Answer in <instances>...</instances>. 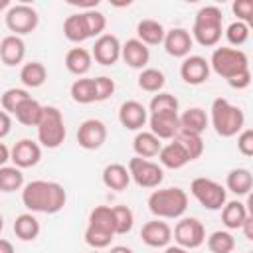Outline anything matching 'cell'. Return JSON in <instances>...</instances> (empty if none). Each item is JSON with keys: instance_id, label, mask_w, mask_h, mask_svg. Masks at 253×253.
Segmentation results:
<instances>
[{"instance_id": "5", "label": "cell", "mask_w": 253, "mask_h": 253, "mask_svg": "<svg viewBox=\"0 0 253 253\" xmlns=\"http://www.w3.org/2000/svg\"><path fill=\"white\" fill-rule=\"evenodd\" d=\"M210 69H213L223 79H231L237 73L249 69V57L237 47H215L210 59Z\"/></svg>"}, {"instance_id": "16", "label": "cell", "mask_w": 253, "mask_h": 253, "mask_svg": "<svg viewBox=\"0 0 253 253\" xmlns=\"http://www.w3.org/2000/svg\"><path fill=\"white\" fill-rule=\"evenodd\" d=\"M119 121L128 130H140L148 123V111L138 101H125L119 107Z\"/></svg>"}, {"instance_id": "47", "label": "cell", "mask_w": 253, "mask_h": 253, "mask_svg": "<svg viewBox=\"0 0 253 253\" xmlns=\"http://www.w3.org/2000/svg\"><path fill=\"white\" fill-rule=\"evenodd\" d=\"M237 148L243 156H253V130L243 128L237 136Z\"/></svg>"}, {"instance_id": "7", "label": "cell", "mask_w": 253, "mask_h": 253, "mask_svg": "<svg viewBox=\"0 0 253 253\" xmlns=\"http://www.w3.org/2000/svg\"><path fill=\"white\" fill-rule=\"evenodd\" d=\"M190 192L200 202V206H204L206 210H211V211L221 210L223 204L227 202V190L211 178H204V176L194 178L190 184Z\"/></svg>"}, {"instance_id": "52", "label": "cell", "mask_w": 253, "mask_h": 253, "mask_svg": "<svg viewBox=\"0 0 253 253\" xmlns=\"http://www.w3.org/2000/svg\"><path fill=\"white\" fill-rule=\"evenodd\" d=\"M8 160H10V148L4 142H0V166H6Z\"/></svg>"}, {"instance_id": "8", "label": "cell", "mask_w": 253, "mask_h": 253, "mask_svg": "<svg viewBox=\"0 0 253 253\" xmlns=\"http://www.w3.org/2000/svg\"><path fill=\"white\" fill-rule=\"evenodd\" d=\"M40 24L38 12L28 4H14L6 12V26L14 36H26L32 34Z\"/></svg>"}, {"instance_id": "1", "label": "cell", "mask_w": 253, "mask_h": 253, "mask_svg": "<svg viewBox=\"0 0 253 253\" xmlns=\"http://www.w3.org/2000/svg\"><path fill=\"white\" fill-rule=\"evenodd\" d=\"M67 194L61 184L49 180H32L22 188V204L36 213H57L63 210Z\"/></svg>"}, {"instance_id": "30", "label": "cell", "mask_w": 253, "mask_h": 253, "mask_svg": "<svg viewBox=\"0 0 253 253\" xmlns=\"http://www.w3.org/2000/svg\"><path fill=\"white\" fill-rule=\"evenodd\" d=\"M45 79H47V69L40 61H28L20 69V81L30 89L42 87L45 83Z\"/></svg>"}, {"instance_id": "46", "label": "cell", "mask_w": 253, "mask_h": 253, "mask_svg": "<svg viewBox=\"0 0 253 253\" xmlns=\"http://www.w3.org/2000/svg\"><path fill=\"white\" fill-rule=\"evenodd\" d=\"M231 10L237 16V22H243L247 26L253 22V2L251 0H235L231 4Z\"/></svg>"}, {"instance_id": "22", "label": "cell", "mask_w": 253, "mask_h": 253, "mask_svg": "<svg viewBox=\"0 0 253 253\" xmlns=\"http://www.w3.org/2000/svg\"><path fill=\"white\" fill-rule=\"evenodd\" d=\"M130 182V174H128V168L125 164H119V162H113L109 166H105L103 170V184L109 188V190H126Z\"/></svg>"}, {"instance_id": "17", "label": "cell", "mask_w": 253, "mask_h": 253, "mask_svg": "<svg viewBox=\"0 0 253 253\" xmlns=\"http://www.w3.org/2000/svg\"><path fill=\"white\" fill-rule=\"evenodd\" d=\"M140 239L144 245L148 247H168L170 239H172V229L166 221H160V219H152V221H146L140 229Z\"/></svg>"}, {"instance_id": "54", "label": "cell", "mask_w": 253, "mask_h": 253, "mask_svg": "<svg viewBox=\"0 0 253 253\" xmlns=\"http://www.w3.org/2000/svg\"><path fill=\"white\" fill-rule=\"evenodd\" d=\"M164 253H190V251L184 249V247H180V245H168V247L164 249Z\"/></svg>"}, {"instance_id": "34", "label": "cell", "mask_w": 253, "mask_h": 253, "mask_svg": "<svg viewBox=\"0 0 253 253\" xmlns=\"http://www.w3.org/2000/svg\"><path fill=\"white\" fill-rule=\"evenodd\" d=\"M69 95L79 105L95 103V83H93V79L91 77H81V79L73 81V85L69 89Z\"/></svg>"}, {"instance_id": "12", "label": "cell", "mask_w": 253, "mask_h": 253, "mask_svg": "<svg viewBox=\"0 0 253 253\" xmlns=\"http://www.w3.org/2000/svg\"><path fill=\"white\" fill-rule=\"evenodd\" d=\"M91 57L101 65H115L121 59V42L113 34H103L95 40Z\"/></svg>"}, {"instance_id": "49", "label": "cell", "mask_w": 253, "mask_h": 253, "mask_svg": "<svg viewBox=\"0 0 253 253\" xmlns=\"http://www.w3.org/2000/svg\"><path fill=\"white\" fill-rule=\"evenodd\" d=\"M10 130H12V119H10V115L6 111H0V140L4 136H8Z\"/></svg>"}, {"instance_id": "19", "label": "cell", "mask_w": 253, "mask_h": 253, "mask_svg": "<svg viewBox=\"0 0 253 253\" xmlns=\"http://www.w3.org/2000/svg\"><path fill=\"white\" fill-rule=\"evenodd\" d=\"M121 57L123 61L132 67V69H144L148 59H150V49L136 38L132 40H126L123 45H121Z\"/></svg>"}, {"instance_id": "27", "label": "cell", "mask_w": 253, "mask_h": 253, "mask_svg": "<svg viewBox=\"0 0 253 253\" xmlns=\"http://www.w3.org/2000/svg\"><path fill=\"white\" fill-rule=\"evenodd\" d=\"M158 160H160V164L164 168H170V170H178V168H182V166H186L190 162L186 152L182 150V146L178 142H174V140L160 148Z\"/></svg>"}, {"instance_id": "29", "label": "cell", "mask_w": 253, "mask_h": 253, "mask_svg": "<svg viewBox=\"0 0 253 253\" xmlns=\"http://www.w3.org/2000/svg\"><path fill=\"white\" fill-rule=\"evenodd\" d=\"M63 36L73 43H81V42L89 40V30H87L83 12L67 16V20L63 22Z\"/></svg>"}, {"instance_id": "33", "label": "cell", "mask_w": 253, "mask_h": 253, "mask_svg": "<svg viewBox=\"0 0 253 253\" xmlns=\"http://www.w3.org/2000/svg\"><path fill=\"white\" fill-rule=\"evenodd\" d=\"M42 113H43V107L36 101V99H26L18 109H16V121L26 125V126H38L40 119H42Z\"/></svg>"}, {"instance_id": "20", "label": "cell", "mask_w": 253, "mask_h": 253, "mask_svg": "<svg viewBox=\"0 0 253 253\" xmlns=\"http://www.w3.org/2000/svg\"><path fill=\"white\" fill-rule=\"evenodd\" d=\"M24 57H26V43L20 36L10 34L0 42V59L4 65L14 67V65L22 63Z\"/></svg>"}, {"instance_id": "51", "label": "cell", "mask_w": 253, "mask_h": 253, "mask_svg": "<svg viewBox=\"0 0 253 253\" xmlns=\"http://www.w3.org/2000/svg\"><path fill=\"white\" fill-rule=\"evenodd\" d=\"M71 6H83V8H87V10H95L97 8V4H99V0H67Z\"/></svg>"}, {"instance_id": "45", "label": "cell", "mask_w": 253, "mask_h": 253, "mask_svg": "<svg viewBox=\"0 0 253 253\" xmlns=\"http://www.w3.org/2000/svg\"><path fill=\"white\" fill-rule=\"evenodd\" d=\"M93 83H95V101H107L115 93V81L107 75L95 77Z\"/></svg>"}, {"instance_id": "15", "label": "cell", "mask_w": 253, "mask_h": 253, "mask_svg": "<svg viewBox=\"0 0 253 253\" xmlns=\"http://www.w3.org/2000/svg\"><path fill=\"white\" fill-rule=\"evenodd\" d=\"M164 49L168 55L172 57H188L192 45H194V40L190 36L188 30L184 28H172L164 34Z\"/></svg>"}, {"instance_id": "23", "label": "cell", "mask_w": 253, "mask_h": 253, "mask_svg": "<svg viewBox=\"0 0 253 253\" xmlns=\"http://www.w3.org/2000/svg\"><path fill=\"white\" fill-rule=\"evenodd\" d=\"M249 213L251 211L247 210V206L243 202L231 200V202H225L223 208H221V221L227 229H239Z\"/></svg>"}, {"instance_id": "40", "label": "cell", "mask_w": 253, "mask_h": 253, "mask_svg": "<svg viewBox=\"0 0 253 253\" xmlns=\"http://www.w3.org/2000/svg\"><path fill=\"white\" fill-rule=\"evenodd\" d=\"M115 215V235H125L132 229L134 225V213L128 206H115L113 208Z\"/></svg>"}, {"instance_id": "26", "label": "cell", "mask_w": 253, "mask_h": 253, "mask_svg": "<svg viewBox=\"0 0 253 253\" xmlns=\"http://www.w3.org/2000/svg\"><path fill=\"white\" fill-rule=\"evenodd\" d=\"M164 34H166L164 26L160 22H156V20H140L138 26H136V36H138L136 40H140L146 47L162 43L164 42Z\"/></svg>"}, {"instance_id": "39", "label": "cell", "mask_w": 253, "mask_h": 253, "mask_svg": "<svg viewBox=\"0 0 253 253\" xmlns=\"http://www.w3.org/2000/svg\"><path fill=\"white\" fill-rule=\"evenodd\" d=\"M150 115H160V113H178V99L172 93H158L150 99L148 105Z\"/></svg>"}, {"instance_id": "38", "label": "cell", "mask_w": 253, "mask_h": 253, "mask_svg": "<svg viewBox=\"0 0 253 253\" xmlns=\"http://www.w3.org/2000/svg\"><path fill=\"white\" fill-rule=\"evenodd\" d=\"M208 249L211 253H231L235 249V239L229 231L217 229L208 237Z\"/></svg>"}, {"instance_id": "56", "label": "cell", "mask_w": 253, "mask_h": 253, "mask_svg": "<svg viewBox=\"0 0 253 253\" xmlns=\"http://www.w3.org/2000/svg\"><path fill=\"white\" fill-rule=\"evenodd\" d=\"M8 6H10V2H8V0H0V12H2L4 8H8Z\"/></svg>"}, {"instance_id": "28", "label": "cell", "mask_w": 253, "mask_h": 253, "mask_svg": "<svg viewBox=\"0 0 253 253\" xmlns=\"http://www.w3.org/2000/svg\"><path fill=\"white\" fill-rule=\"evenodd\" d=\"M225 186L235 196H249L253 186V176L247 168H233L225 178Z\"/></svg>"}, {"instance_id": "10", "label": "cell", "mask_w": 253, "mask_h": 253, "mask_svg": "<svg viewBox=\"0 0 253 253\" xmlns=\"http://www.w3.org/2000/svg\"><path fill=\"white\" fill-rule=\"evenodd\" d=\"M174 241L184 249H198L206 241L204 223L198 217H182L174 227Z\"/></svg>"}, {"instance_id": "6", "label": "cell", "mask_w": 253, "mask_h": 253, "mask_svg": "<svg viewBox=\"0 0 253 253\" xmlns=\"http://www.w3.org/2000/svg\"><path fill=\"white\" fill-rule=\"evenodd\" d=\"M38 140L45 148H57L65 140V125L57 107H43L42 119L38 123Z\"/></svg>"}, {"instance_id": "18", "label": "cell", "mask_w": 253, "mask_h": 253, "mask_svg": "<svg viewBox=\"0 0 253 253\" xmlns=\"http://www.w3.org/2000/svg\"><path fill=\"white\" fill-rule=\"evenodd\" d=\"M148 126L150 132L160 138V140H170L178 134L180 130V121L178 113H160V115H150L148 117Z\"/></svg>"}, {"instance_id": "31", "label": "cell", "mask_w": 253, "mask_h": 253, "mask_svg": "<svg viewBox=\"0 0 253 253\" xmlns=\"http://www.w3.org/2000/svg\"><path fill=\"white\" fill-rule=\"evenodd\" d=\"M174 142H178L182 146V150L186 152L188 160H196L202 156L204 152V140H202V134H194V132H186V130H178V134L172 138Z\"/></svg>"}, {"instance_id": "57", "label": "cell", "mask_w": 253, "mask_h": 253, "mask_svg": "<svg viewBox=\"0 0 253 253\" xmlns=\"http://www.w3.org/2000/svg\"><path fill=\"white\" fill-rule=\"evenodd\" d=\"M2 227H4V219H2V215H0V231H2Z\"/></svg>"}, {"instance_id": "21", "label": "cell", "mask_w": 253, "mask_h": 253, "mask_svg": "<svg viewBox=\"0 0 253 253\" xmlns=\"http://www.w3.org/2000/svg\"><path fill=\"white\" fill-rule=\"evenodd\" d=\"M178 121H180V130H186V132L202 134L208 128V115L200 107L186 109L182 115H178Z\"/></svg>"}, {"instance_id": "36", "label": "cell", "mask_w": 253, "mask_h": 253, "mask_svg": "<svg viewBox=\"0 0 253 253\" xmlns=\"http://www.w3.org/2000/svg\"><path fill=\"white\" fill-rule=\"evenodd\" d=\"M24 186V174L16 166H0V192H16Z\"/></svg>"}, {"instance_id": "24", "label": "cell", "mask_w": 253, "mask_h": 253, "mask_svg": "<svg viewBox=\"0 0 253 253\" xmlns=\"http://www.w3.org/2000/svg\"><path fill=\"white\" fill-rule=\"evenodd\" d=\"M91 63H93L91 51L85 47H71L65 53V67L73 75H85L91 69Z\"/></svg>"}, {"instance_id": "32", "label": "cell", "mask_w": 253, "mask_h": 253, "mask_svg": "<svg viewBox=\"0 0 253 253\" xmlns=\"http://www.w3.org/2000/svg\"><path fill=\"white\" fill-rule=\"evenodd\" d=\"M14 233L22 241H34L40 235V221L34 213H20L14 221Z\"/></svg>"}, {"instance_id": "53", "label": "cell", "mask_w": 253, "mask_h": 253, "mask_svg": "<svg viewBox=\"0 0 253 253\" xmlns=\"http://www.w3.org/2000/svg\"><path fill=\"white\" fill-rule=\"evenodd\" d=\"M0 253H14V245L8 239H2L0 237Z\"/></svg>"}, {"instance_id": "48", "label": "cell", "mask_w": 253, "mask_h": 253, "mask_svg": "<svg viewBox=\"0 0 253 253\" xmlns=\"http://www.w3.org/2000/svg\"><path fill=\"white\" fill-rule=\"evenodd\" d=\"M227 83H229V87H233V89H245V87H249V83H251V71L245 69V71L237 73L235 77L227 79Z\"/></svg>"}, {"instance_id": "44", "label": "cell", "mask_w": 253, "mask_h": 253, "mask_svg": "<svg viewBox=\"0 0 253 253\" xmlns=\"http://www.w3.org/2000/svg\"><path fill=\"white\" fill-rule=\"evenodd\" d=\"M225 38L231 45H235L239 49V45H243L247 40H249V26L243 24V22H231L227 28H225Z\"/></svg>"}, {"instance_id": "9", "label": "cell", "mask_w": 253, "mask_h": 253, "mask_svg": "<svg viewBox=\"0 0 253 253\" xmlns=\"http://www.w3.org/2000/svg\"><path fill=\"white\" fill-rule=\"evenodd\" d=\"M128 174L130 180H134V184L140 188H158V184L164 180L162 166L138 156L128 160Z\"/></svg>"}, {"instance_id": "41", "label": "cell", "mask_w": 253, "mask_h": 253, "mask_svg": "<svg viewBox=\"0 0 253 253\" xmlns=\"http://www.w3.org/2000/svg\"><path fill=\"white\" fill-rule=\"evenodd\" d=\"M30 99V93L26 89H20V87H12V89H6L2 93V109L6 113H16V109L26 101Z\"/></svg>"}, {"instance_id": "4", "label": "cell", "mask_w": 253, "mask_h": 253, "mask_svg": "<svg viewBox=\"0 0 253 253\" xmlns=\"http://www.w3.org/2000/svg\"><path fill=\"white\" fill-rule=\"evenodd\" d=\"M221 10L217 6H204L198 10L192 28V40L204 47H213L221 40Z\"/></svg>"}, {"instance_id": "25", "label": "cell", "mask_w": 253, "mask_h": 253, "mask_svg": "<svg viewBox=\"0 0 253 253\" xmlns=\"http://www.w3.org/2000/svg\"><path fill=\"white\" fill-rule=\"evenodd\" d=\"M132 148H134L138 158H146L148 160L152 156H158V152L162 148V142L150 130H140V132H136V136L132 140Z\"/></svg>"}, {"instance_id": "13", "label": "cell", "mask_w": 253, "mask_h": 253, "mask_svg": "<svg viewBox=\"0 0 253 253\" xmlns=\"http://www.w3.org/2000/svg\"><path fill=\"white\" fill-rule=\"evenodd\" d=\"M210 61L202 55H188L180 65V77L188 85H202L210 77Z\"/></svg>"}, {"instance_id": "3", "label": "cell", "mask_w": 253, "mask_h": 253, "mask_svg": "<svg viewBox=\"0 0 253 253\" xmlns=\"http://www.w3.org/2000/svg\"><path fill=\"white\" fill-rule=\"evenodd\" d=\"M211 126L213 130L223 136V138H229V136H235L243 130L245 126V115L239 107L231 105L227 99H221L217 97L213 103H211Z\"/></svg>"}, {"instance_id": "37", "label": "cell", "mask_w": 253, "mask_h": 253, "mask_svg": "<svg viewBox=\"0 0 253 253\" xmlns=\"http://www.w3.org/2000/svg\"><path fill=\"white\" fill-rule=\"evenodd\" d=\"M89 225H95L99 229H105L109 233H115V215L113 208L109 206H97L89 213Z\"/></svg>"}, {"instance_id": "55", "label": "cell", "mask_w": 253, "mask_h": 253, "mask_svg": "<svg viewBox=\"0 0 253 253\" xmlns=\"http://www.w3.org/2000/svg\"><path fill=\"white\" fill-rule=\"evenodd\" d=\"M109 253H132V249H128V247H125V245H115Z\"/></svg>"}, {"instance_id": "35", "label": "cell", "mask_w": 253, "mask_h": 253, "mask_svg": "<svg viewBox=\"0 0 253 253\" xmlns=\"http://www.w3.org/2000/svg\"><path fill=\"white\" fill-rule=\"evenodd\" d=\"M164 83H166L164 73L154 67H144L138 75V87L146 93H160Z\"/></svg>"}, {"instance_id": "43", "label": "cell", "mask_w": 253, "mask_h": 253, "mask_svg": "<svg viewBox=\"0 0 253 253\" xmlns=\"http://www.w3.org/2000/svg\"><path fill=\"white\" fill-rule=\"evenodd\" d=\"M83 18H85V24H87V30H89V38L103 36L105 28H107V18H105L103 12H99V10H85Z\"/></svg>"}, {"instance_id": "50", "label": "cell", "mask_w": 253, "mask_h": 253, "mask_svg": "<svg viewBox=\"0 0 253 253\" xmlns=\"http://www.w3.org/2000/svg\"><path fill=\"white\" fill-rule=\"evenodd\" d=\"M239 229H243L245 237H247L249 241H253V215H251V213L245 217V221L241 223V227H239Z\"/></svg>"}, {"instance_id": "2", "label": "cell", "mask_w": 253, "mask_h": 253, "mask_svg": "<svg viewBox=\"0 0 253 253\" xmlns=\"http://www.w3.org/2000/svg\"><path fill=\"white\" fill-rule=\"evenodd\" d=\"M148 210L160 219L182 217L188 210V194L182 188H162L148 196Z\"/></svg>"}, {"instance_id": "11", "label": "cell", "mask_w": 253, "mask_h": 253, "mask_svg": "<svg viewBox=\"0 0 253 253\" xmlns=\"http://www.w3.org/2000/svg\"><path fill=\"white\" fill-rule=\"evenodd\" d=\"M107 140V126L99 119H87L77 128V142L85 150H97Z\"/></svg>"}, {"instance_id": "14", "label": "cell", "mask_w": 253, "mask_h": 253, "mask_svg": "<svg viewBox=\"0 0 253 253\" xmlns=\"http://www.w3.org/2000/svg\"><path fill=\"white\" fill-rule=\"evenodd\" d=\"M40 158H42V148H40L38 142L30 140V138L18 140V142L12 146V150H10V160H12L14 166L20 168V170H22V168H32V166H36V164L40 162Z\"/></svg>"}, {"instance_id": "42", "label": "cell", "mask_w": 253, "mask_h": 253, "mask_svg": "<svg viewBox=\"0 0 253 253\" xmlns=\"http://www.w3.org/2000/svg\"><path fill=\"white\" fill-rule=\"evenodd\" d=\"M85 243L89 245V247H95V249H103V247H109L111 245V241H113V237H115V233H109V231H105V229H99V227H95V225H87V229H85Z\"/></svg>"}]
</instances>
